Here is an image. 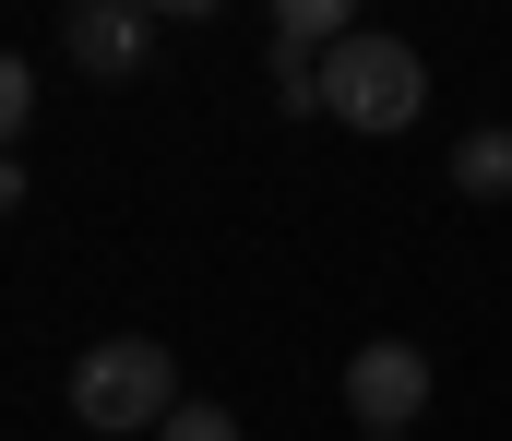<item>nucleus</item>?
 Wrapping results in <instances>:
<instances>
[{"mask_svg":"<svg viewBox=\"0 0 512 441\" xmlns=\"http://www.w3.org/2000/svg\"><path fill=\"white\" fill-rule=\"evenodd\" d=\"M191 394H179V358L155 346V334H108V346H84L72 358V418L84 430H108V441H131V430H167Z\"/></svg>","mask_w":512,"mask_h":441,"instance_id":"nucleus-1","label":"nucleus"},{"mask_svg":"<svg viewBox=\"0 0 512 441\" xmlns=\"http://www.w3.org/2000/svg\"><path fill=\"white\" fill-rule=\"evenodd\" d=\"M322 108L346 120V132H405L417 108H429V60L405 48V36H346L334 60H322Z\"/></svg>","mask_w":512,"mask_h":441,"instance_id":"nucleus-2","label":"nucleus"},{"mask_svg":"<svg viewBox=\"0 0 512 441\" xmlns=\"http://www.w3.org/2000/svg\"><path fill=\"white\" fill-rule=\"evenodd\" d=\"M346 406H358V430H370V441H405V430H417V406H429V358H417L405 334H370V346L346 358Z\"/></svg>","mask_w":512,"mask_h":441,"instance_id":"nucleus-3","label":"nucleus"},{"mask_svg":"<svg viewBox=\"0 0 512 441\" xmlns=\"http://www.w3.org/2000/svg\"><path fill=\"white\" fill-rule=\"evenodd\" d=\"M60 48H72V72H108V84H120V72L155 60V12H143V0H84V12L60 24Z\"/></svg>","mask_w":512,"mask_h":441,"instance_id":"nucleus-4","label":"nucleus"},{"mask_svg":"<svg viewBox=\"0 0 512 441\" xmlns=\"http://www.w3.org/2000/svg\"><path fill=\"white\" fill-rule=\"evenodd\" d=\"M346 36H358V24H346V0H286V12H274V48H286V60H310V48L334 60Z\"/></svg>","mask_w":512,"mask_h":441,"instance_id":"nucleus-5","label":"nucleus"},{"mask_svg":"<svg viewBox=\"0 0 512 441\" xmlns=\"http://www.w3.org/2000/svg\"><path fill=\"white\" fill-rule=\"evenodd\" d=\"M453 191L512 203V132H465V144H453Z\"/></svg>","mask_w":512,"mask_h":441,"instance_id":"nucleus-6","label":"nucleus"},{"mask_svg":"<svg viewBox=\"0 0 512 441\" xmlns=\"http://www.w3.org/2000/svg\"><path fill=\"white\" fill-rule=\"evenodd\" d=\"M24 120H36V72H24V60L0 48V155L24 144Z\"/></svg>","mask_w":512,"mask_h":441,"instance_id":"nucleus-7","label":"nucleus"},{"mask_svg":"<svg viewBox=\"0 0 512 441\" xmlns=\"http://www.w3.org/2000/svg\"><path fill=\"white\" fill-rule=\"evenodd\" d=\"M155 441H239V418H227V406H203V394H191V406H179V418H167V430Z\"/></svg>","mask_w":512,"mask_h":441,"instance_id":"nucleus-8","label":"nucleus"},{"mask_svg":"<svg viewBox=\"0 0 512 441\" xmlns=\"http://www.w3.org/2000/svg\"><path fill=\"white\" fill-rule=\"evenodd\" d=\"M12 203H24V167H12V155H0V215H12Z\"/></svg>","mask_w":512,"mask_h":441,"instance_id":"nucleus-9","label":"nucleus"}]
</instances>
